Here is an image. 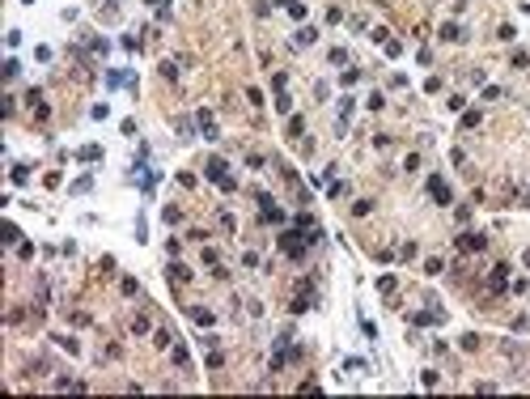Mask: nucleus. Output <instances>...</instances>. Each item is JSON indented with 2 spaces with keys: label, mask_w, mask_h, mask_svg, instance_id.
Listing matches in <instances>:
<instances>
[{
  "label": "nucleus",
  "mask_w": 530,
  "mask_h": 399,
  "mask_svg": "<svg viewBox=\"0 0 530 399\" xmlns=\"http://www.w3.org/2000/svg\"><path fill=\"white\" fill-rule=\"evenodd\" d=\"M204 174H208V178H212V183H216V187H225V191H234V187H238V183H234V178H229V174H225V162H221V157H212V162H208V166H204Z\"/></svg>",
  "instance_id": "nucleus-1"
},
{
  "label": "nucleus",
  "mask_w": 530,
  "mask_h": 399,
  "mask_svg": "<svg viewBox=\"0 0 530 399\" xmlns=\"http://www.w3.org/2000/svg\"><path fill=\"white\" fill-rule=\"evenodd\" d=\"M428 196L437 200V204H450V200H454V196H450V187H445V178H437V174L428 178Z\"/></svg>",
  "instance_id": "nucleus-2"
},
{
  "label": "nucleus",
  "mask_w": 530,
  "mask_h": 399,
  "mask_svg": "<svg viewBox=\"0 0 530 399\" xmlns=\"http://www.w3.org/2000/svg\"><path fill=\"white\" fill-rule=\"evenodd\" d=\"M484 242H488L484 234H462V238H458V247H462V251H484Z\"/></svg>",
  "instance_id": "nucleus-3"
},
{
  "label": "nucleus",
  "mask_w": 530,
  "mask_h": 399,
  "mask_svg": "<svg viewBox=\"0 0 530 399\" xmlns=\"http://www.w3.org/2000/svg\"><path fill=\"white\" fill-rule=\"evenodd\" d=\"M505 272H509V268H492V281H488V289H492V293H501V289H505V281H509Z\"/></svg>",
  "instance_id": "nucleus-4"
},
{
  "label": "nucleus",
  "mask_w": 530,
  "mask_h": 399,
  "mask_svg": "<svg viewBox=\"0 0 530 399\" xmlns=\"http://www.w3.org/2000/svg\"><path fill=\"white\" fill-rule=\"evenodd\" d=\"M170 281H174V285H187V281H191V272L183 268V263H170Z\"/></svg>",
  "instance_id": "nucleus-5"
},
{
  "label": "nucleus",
  "mask_w": 530,
  "mask_h": 399,
  "mask_svg": "<svg viewBox=\"0 0 530 399\" xmlns=\"http://www.w3.org/2000/svg\"><path fill=\"white\" fill-rule=\"evenodd\" d=\"M77 157H81V162H98V157H102V149H98V144H85V149H81Z\"/></svg>",
  "instance_id": "nucleus-6"
},
{
  "label": "nucleus",
  "mask_w": 530,
  "mask_h": 399,
  "mask_svg": "<svg viewBox=\"0 0 530 399\" xmlns=\"http://www.w3.org/2000/svg\"><path fill=\"white\" fill-rule=\"evenodd\" d=\"M441 39H445V43H458L462 30H458V26H441Z\"/></svg>",
  "instance_id": "nucleus-7"
},
{
  "label": "nucleus",
  "mask_w": 530,
  "mask_h": 399,
  "mask_svg": "<svg viewBox=\"0 0 530 399\" xmlns=\"http://www.w3.org/2000/svg\"><path fill=\"white\" fill-rule=\"evenodd\" d=\"M284 9H288L293 17H306V5H301V0H284Z\"/></svg>",
  "instance_id": "nucleus-8"
},
{
  "label": "nucleus",
  "mask_w": 530,
  "mask_h": 399,
  "mask_svg": "<svg viewBox=\"0 0 530 399\" xmlns=\"http://www.w3.org/2000/svg\"><path fill=\"white\" fill-rule=\"evenodd\" d=\"M314 39H318V30H310V26H306V30H297V43H301V47L314 43Z\"/></svg>",
  "instance_id": "nucleus-9"
}]
</instances>
